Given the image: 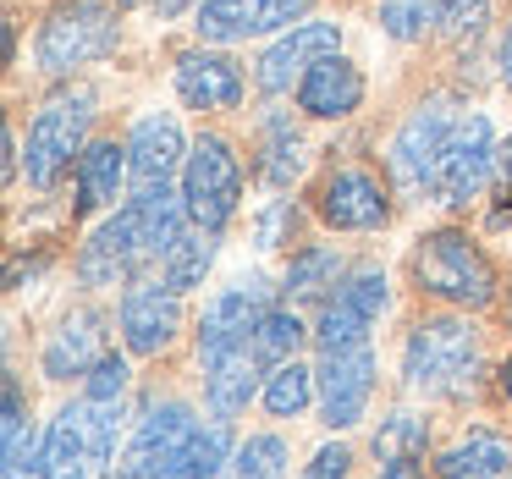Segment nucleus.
I'll list each match as a JSON object with an SVG mask.
<instances>
[{
	"instance_id": "1",
	"label": "nucleus",
	"mask_w": 512,
	"mask_h": 479,
	"mask_svg": "<svg viewBox=\"0 0 512 479\" xmlns=\"http://www.w3.org/2000/svg\"><path fill=\"white\" fill-rule=\"evenodd\" d=\"M479 369V331L457 314H430L402 342V375L419 397H463Z\"/></svg>"
},
{
	"instance_id": "2",
	"label": "nucleus",
	"mask_w": 512,
	"mask_h": 479,
	"mask_svg": "<svg viewBox=\"0 0 512 479\" xmlns=\"http://www.w3.org/2000/svg\"><path fill=\"white\" fill-rule=\"evenodd\" d=\"M413 281L419 292L452 303V309H485L496 298V270L468 243V232H430L413 248Z\"/></svg>"
},
{
	"instance_id": "3",
	"label": "nucleus",
	"mask_w": 512,
	"mask_h": 479,
	"mask_svg": "<svg viewBox=\"0 0 512 479\" xmlns=\"http://www.w3.org/2000/svg\"><path fill=\"white\" fill-rule=\"evenodd\" d=\"M94 122V94L89 89H61L39 105V116L28 122V182L34 188H56L72 171V155H83V138Z\"/></svg>"
},
{
	"instance_id": "4",
	"label": "nucleus",
	"mask_w": 512,
	"mask_h": 479,
	"mask_svg": "<svg viewBox=\"0 0 512 479\" xmlns=\"http://www.w3.org/2000/svg\"><path fill=\"white\" fill-rule=\"evenodd\" d=\"M116 50V6L111 0H67L45 17L39 28V67L45 72H72V67H89V61H105Z\"/></svg>"
},
{
	"instance_id": "5",
	"label": "nucleus",
	"mask_w": 512,
	"mask_h": 479,
	"mask_svg": "<svg viewBox=\"0 0 512 479\" xmlns=\"http://www.w3.org/2000/svg\"><path fill=\"white\" fill-rule=\"evenodd\" d=\"M237 199H243V166H237L232 144L221 133H199V144L188 149V166H182L188 221L199 232H221L237 215Z\"/></svg>"
},
{
	"instance_id": "6",
	"label": "nucleus",
	"mask_w": 512,
	"mask_h": 479,
	"mask_svg": "<svg viewBox=\"0 0 512 479\" xmlns=\"http://www.w3.org/2000/svg\"><path fill=\"white\" fill-rule=\"evenodd\" d=\"M457 122H463V116H452L446 100H430L397 127V138H391V149H386V166L408 193H435V171H441V155H446V144H452Z\"/></svg>"
},
{
	"instance_id": "7",
	"label": "nucleus",
	"mask_w": 512,
	"mask_h": 479,
	"mask_svg": "<svg viewBox=\"0 0 512 479\" xmlns=\"http://www.w3.org/2000/svg\"><path fill=\"white\" fill-rule=\"evenodd\" d=\"M386 298H391V292H386V270H375V265L353 270V276L336 287V298H325V309H320V325H314L320 353L369 342V325L386 314Z\"/></svg>"
},
{
	"instance_id": "8",
	"label": "nucleus",
	"mask_w": 512,
	"mask_h": 479,
	"mask_svg": "<svg viewBox=\"0 0 512 479\" xmlns=\"http://www.w3.org/2000/svg\"><path fill=\"white\" fill-rule=\"evenodd\" d=\"M116 320H122L127 353H138V358L166 353V347L177 342V331H182L177 287H171V281H144V276H138L133 287L122 292V309H116Z\"/></svg>"
},
{
	"instance_id": "9",
	"label": "nucleus",
	"mask_w": 512,
	"mask_h": 479,
	"mask_svg": "<svg viewBox=\"0 0 512 479\" xmlns=\"http://www.w3.org/2000/svg\"><path fill=\"white\" fill-rule=\"evenodd\" d=\"M496 138H490V122L485 116H463L441 155V171H435V199L463 210L468 199H479V188L490 182V166H496Z\"/></svg>"
},
{
	"instance_id": "10",
	"label": "nucleus",
	"mask_w": 512,
	"mask_h": 479,
	"mask_svg": "<svg viewBox=\"0 0 512 479\" xmlns=\"http://www.w3.org/2000/svg\"><path fill=\"white\" fill-rule=\"evenodd\" d=\"M314 380H320L325 424H331V430H353L369 408V391H375V353H369V342L325 353L320 369H314Z\"/></svg>"
},
{
	"instance_id": "11",
	"label": "nucleus",
	"mask_w": 512,
	"mask_h": 479,
	"mask_svg": "<svg viewBox=\"0 0 512 479\" xmlns=\"http://www.w3.org/2000/svg\"><path fill=\"white\" fill-rule=\"evenodd\" d=\"M155 265L144 248V237H138L133 215H111L105 226H94V237L78 248V281L83 287H133L138 270Z\"/></svg>"
},
{
	"instance_id": "12",
	"label": "nucleus",
	"mask_w": 512,
	"mask_h": 479,
	"mask_svg": "<svg viewBox=\"0 0 512 479\" xmlns=\"http://www.w3.org/2000/svg\"><path fill=\"white\" fill-rule=\"evenodd\" d=\"M193 435H199V419H193L188 402H149L144 419H138V430H133V441H127V457H122V474L116 479L160 474Z\"/></svg>"
},
{
	"instance_id": "13",
	"label": "nucleus",
	"mask_w": 512,
	"mask_h": 479,
	"mask_svg": "<svg viewBox=\"0 0 512 479\" xmlns=\"http://www.w3.org/2000/svg\"><path fill=\"white\" fill-rule=\"evenodd\" d=\"M303 12H309V0H199L193 28L210 45H237V39L276 34V28H287Z\"/></svg>"
},
{
	"instance_id": "14",
	"label": "nucleus",
	"mask_w": 512,
	"mask_h": 479,
	"mask_svg": "<svg viewBox=\"0 0 512 479\" xmlns=\"http://www.w3.org/2000/svg\"><path fill=\"white\" fill-rule=\"evenodd\" d=\"M325 56H342V28L336 23H292V34L276 39V45L259 56L254 78L265 94H287L292 83H303Z\"/></svg>"
},
{
	"instance_id": "15",
	"label": "nucleus",
	"mask_w": 512,
	"mask_h": 479,
	"mask_svg": "<svg viewBox=\"0 0 512 479\" xmlns=\"http://www.w3.org/2000/svg\"><path fill=\"white\" fill-rule=\"evenodd\" d=\"M320 221L336 226V232H375V226H386L391 199H386V188H380V177L364 166L331 171L325 188H320Z\"/></svg>"
},
{
	"instance_id": "16",
	"label": "nucleus",
	"mask_w": 512,
	"mask_h": 479,
	"mask_svg": "<svg viewBox=\"0 0 512 479\" xmlns=\"http://www.w3.org/2000/svg\"><path fill=\"white\" fill-rule=\"evenodd\" d=\"M105 358H111V347H105V314L72 309L67 320L50 331V342H45V375H50V380L94 375Z\"/></svg>"
},
{
	"instance_id": "17",
	"label": "nucleus",
	"mask_w": 512,
	"mask_h": 479,
	"mask_svg": "<svg viewBox=\"0 0 512 479\" xmlns=\"http://www.w3.org/2000/svg\"><path fill=\"white\" fill-rule=\"evenodd\" d=\"M188 166V149H182V127L171 116H138L133 133H127V171H133V188H160L177 171Z\"/></svg>"
},
{
	"instance_id": "18",
	"label": "nucleus",
	"mask_w": 512,
	"mask_h": 479,
	"mask_svg": "<svg viewBox=\"0 0 512 479\" xmlns=\"http://www.w3.org/2000/svg\"><path fill=\"white\" fill-rule=\"evenodd\" d=\"M177 94L193 111H237L243 105V67L215 50H188L177 61Z\"/></svg>"
},
{
	"instance_id": "19",
	"label": "nucleus",
	"mask_w": 512,
	"mask_h": 479,
	"mask_svg": "<svg viewBox=\"0 0 512 479\" xmlns=\"http://www.w3.org/2000/svg\"><path fill=\"white\" fill-rule=\"evenodd\" d=\"M265 309H270V298H265L259 281H243V287L221 292V298L204 309V320H199V358L221 353V347H237V342H254Z\"/></svg>"
},
{
	"instance_id": "20",
	"label": "nucleus",
	"mask_w": 512,
	"mask_h": 479,
	"mask_svg": "<svg viewBox=\"0 0 512 479\" xmlns=\"http://www.w3.org/2000/svg\"><path fill=\"white\" fill-rule=\"evenodd\" d=\"M259 386V353L254 342H237V347H221V353L204 358V397H210V413L215 419H237L248 408Z\"/></svg>"
},
{
	"instance_id": "21",
	"label": "nucleus",
	"mask_w": 512,
	"mask_h": 479,
	"mask_svg": "<svg viewBox=\"0 0 512 479\" xmlns=\"http://www.w3.org/2000/svg\"><path fill=\"white\" fill-rule=\"evenodd\" d=\"M298 105L320 122H336V116H353L364 105V72L347 56H325L309 78L298 83Z\"/></svg>"
},
{
	"instance_id": "22",
	"label": "nucleus",
	"mask_w": 512,
	"mask_h": 479,
	"mask_svg": "<svg viewBox=\"0 0 512 479\" xmlns=\"http://www.w3.org/2000/svg\"><path fill=\"white\" fill-rule=\"evenodd\" d=\"M133 177L127 171V144L116 138H100L78 155V210H100V204H116L122 182Z\"/></svg>"
},
{
	"instance_id": "23",
	"label": "nucleus",
	"mask_w": 512,
	"mask_h": 479,
	"mask_svg": "<svg viewBox=\"0 0 512 479\" xmlns=\"http://www.w3.org/2000/svg\"><path fill=\"white\" fill-rule=\"evenodd\" d=\"M512 468V441L496 430H468L452 452L435 463L441 479H501Z\"/></svg>"
},
{
	"instance_id": "24",
	"label": "nucleus",
	"mask_w": 512,
	"mask_h": 479,
	"mask_svg": "<svg viewBox=\"0 0 512 479\" xmlns=\"http://www.w3.org/2000/svg\"><path fill=\"white\" fill-rule=\"evenodd\" d=\"M342 281H347L342 254L325 248V243H314V248H298V254H292L281 292H287V303H320V298H336Z\"/></svg>"
},
{
	"instance_id": "25",
	"label": "nucleus",
	"mask_w": 512,
	"mask_h": 479,
	"mask_svg": "<svg viewBox=\"0 0 512 479\" xmlns=\"http://www.w3.org/2000/svg\"><path fill=\"white\" fill-rule=\"evenodd\" d=\"M226 463H232V424L215 419V424H199V435L149 479H221Z\"/></svg>"
},
{
	"instance_id": "26",
	"label": "nucleus",
	"mask_w": 512,
	"mask_h": 479,
	"mask_svg": "<svg viewBox=\"0 0 512 479\" xmlns=\"http://www.w3.org/2000/svg\"><path fill=\"white\" fill-rule=\"evenodd\" d=\"M446 17H452V0H380V28L402 45L424 34H446Z\"/></svg>"
},
{
	"instance_id": "27",
	"label": "nucleus",
	"mask_w": 512,
	"mask_h": 479,
	"mask_svg": "<svg viewBox=\"0 0 512 479\" xmlns=\"http://www.w3.org/2000/svg\"><path fill=\"white\" fill-rule=\"evenodd\" d=\"M6 479H39V441L28 430L23 386L6 375Z\"/></svg>"
},
{
	"instance_id": "28",
	"label": "nucleus",
	"mask_w": 512,
	"mask_h": 479,
	"mask_svg": "<svg viewBox=\"0 0 512 479\" xmlns=\"http://www.w3.org/2000/svg\"><path fill=\"white\" fill-rule=\"evenodd\" d=\"M298 171H303V138L292 133L287 116H270L265 144H259V177L270 188H287V182H298Z\"/></svg>"
},
{
	"instance_id": "29",
	"label": "nucleus",
	"mask_w": 512,
	"mask_h": 479,
	"mask_svg": "<svg viewBox=\"0 0 512 479\" xmlns=\"http://www.w3.org/2000/svg\"><path fill=\"white\" fill-rule=\"evenodd\" d=\"M314 391H320L314 369H303L298 358H292V364H276L265 375V408L276 413V419H298V413L314 402Z\"/></svg>"
},
{
	"instance_id": "30",
	"label": "nucleus",
	"mask_w": 512,
	"mask_h": 479,
	"mask_svg": "<svg viewBox=\"0 0 512 479\" xmlns=\"http://www.w3.org/2000/svg\"><path fill=\"white\" fill-rule=\"evenodd\" d=\"M221 479H287V441L281 435H248Z\"/></svg>"
},
{
	"instance_id": "31",
	"label": "nucleus",
	"mask_w": 512,
	"mask_h": 479,
	"mask_svg": "<svg viewBox=\"0 0 512 479\" xmlns=\"http://www.w3.org/2000/svg\"><path fill=\"white\" fill-rule=\"evenodd\" d=\"M210 237H215V232H199V226H193V232L182 237V243L171 248L166 259H160V281H171L177 292L199 287L204 270H210V259H215V243H210Z\"/></svg>"
},
{
	"instance_id": "32",
	"label": "nucleus",
	"mask_w": 512,
	"mask_h": 479,
	"mask_svg": "<svg viewBox=\"0 0 512 479\" xmlns=\"http://www.w3.org/2000/svg\"><path fill=\"white\" fill-rule=\"evenodd\" d=\"M303 336H309V325H303L292 309H265V320H259V331H254L259 364H292V353L303 347Z\"/></svg>"
},
{
	"instance_id": "33",
	"label": "nucleus",
	"mask_w": 512,
	"mask_h": 479,
	"mask_svg": "<svg viewBox=\"0 0 512 479\" xmlns=\"http://www.w3.org/2000/svg\"><path fill=\"white\" fill-rule=\"evenodd\" d=\"M424 441H430V430H424V419H413V413H391V419L375 430L380 463H397V457H424Z\"/></svg>"
},
{
	"instance_id": "34",
	"label": "nucleus",
	"mask_w": 512,
	"mask_h": 479,
	"mask_svg": "<svg viewBox=\"0 0 512 479\" xmlns=\"http://www.w3.org/2000/svg\"><path fill=\"white\" fill-rule=\"evenodd\" d=\"M122 391H127V364H122V358H105V364L100 369H94V375H89V391H83V397H100V402H116V397H122Z\"/></svg>"
},
{
	"instance_id": "35",
	"label": "nucleus",
	"mask_w": 512,
	"mask_h": 479,
	"mask_svg": "<svg viewBox=\"0 0 512 479\" xmlns=\"http://www.w3.org/2000/svg\"><path fill=\"white\" fill-rule=\"evenodd\" d=\"M292 232H298V210L287 199L270 204L265 221H259V248H281V237H292Z\"/></svg>"
},
{
	"instance_id": "36",
	"label": "nucleus",
	"mask_w": 512,
	"mask_h": 479,
	"mask_svg": "<svg viewBox=\"0 0 512 479\" xmlns=\"http://www.w3.org/2000/svg\"><path fill=\"white\" fill-rule=\"evenodd\" d=\"M347 463H353V457H347L342 446H320L298 479H347Z\"/></svg>"
},
{
	"instance_id": "37",
	"label": "nucleus",
	"mask_w": 512,
	"mask_h": 479,
	"mask_svg": "<svg viewBox=\"0 0 512 479\" xmlns=\"http://www.w3.org/2000/svg\"><path fill=\"white\" fill-rule=\"evenodd\" d=\"M496 188H501V204L512 210V138L501 144V155H496Z\"/></svg>"
},
{
	"instance_id": "38",
	"label": "nucleus",
	"mask_w": 512,
	"mask_h": 479,
	"mask_svg": "<svg viewBox=\"0 0 512 479\" xmlns=\"http://www.w3.org/2000/svg\"><path fill=\"white\" fill-rule=\"evenodd\" d=\"M386 479H419V457H397V463H386Z\"/></svg>"
},
{
	"instance_id": "39",
	"label": "nucleus",
	"mask_w": 512,
	"mask_h": 479,
	"mask_svg": "<svg viewBox=\"0 0 512 479\" xmlns=\"http://www.w3.org/2000/svg\"><path fill=\"white\" fill-rule=\"evenodd\" d=\"M501 78H507V89H512V28H507V39H501Z\"/></svg>"
},
{
	"instance_id": "40",
	"label": "nucleus",
	"mask_w": 512,
	"mask_h": 479,
	"mask_svg": "<svg viewBox=\"0 0 512 479\" xmlns=\"http://www.w3.org/2000/svg\"><path fill=\"white\" fill-rule=\"evenodd\" d=\"M17 177V133H6V182Z\"/></svg>"
},
{
	"instance_id": "41",
	"label": "nucleus",
	"mask_w": 512,
	"mask_h": 479,
	"mask_svg": "<svg viewBox=\"0 0 512 479\" xmlns=\"http://www.w3.org/2000/svg\"><path fill=\"white\" fill-rule=\"evenodd\" d=\"M501 397L512 402V358H507V364H501Z\"/></svg>"
},
{
	"instance_id": "42",
	"label": "nucleus",
	"mask_w": 512,
	"mask_h": 479,
	"mask_svg": "<svg viewBox=\"0 0 512 479\" xmlns=\"http://www.w3.org/2000/svg\"><path fill=\"white\" fill-rule=\"evenodd\" d=\"M177 6H188V0H160V12H177Z\"/></svg>"
},
{
	"instance_id": "43",
	"label": "nucleus",
	"mask_w": 512,
	"mask_h": 479,
	"mask_svg": "<svg viewBox=\"0 0 512 479\" xmlns=\"http://www.w3.org/2000/svg\"><path fill=\"white\" fill-rule=\"evenodd\" d=\"M56 479H83V474H78V468H72V474H56Z\"/></svg>"
},
{
	"instance_id": "44",
	"label": "nucleus",
	"mask_w": 512,
	"mask_h": 479,
	"mask_svg": "<svg viewBox=\"0 0 512 479\" xmlns=\"http://www.w3.org/2000/svg\"><path fill=\"white\" fill-rule=\"evenodd\" d=\"M507 325H512V298H507Z\"/></svg>"
},
{
	"instance_id": "45",
	"label": "nucleus",
	"mask_w": 512,
	"mask_h": 479,
	"mask_svg": "<svg viewBox=\"0 0 512 479\" xmlns=\"http://www.w3.org/2000/svg\"><path fill=\"white\" fill-rule=\"evenodd\" d=\"M122 6H138V0H122Z\"/></svg>"
}]
</instances>
